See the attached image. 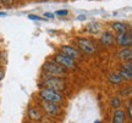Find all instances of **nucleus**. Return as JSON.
Instances as JSON below:
<instances>
[{
  "label": "nucleus",
  "instance_id": "1",
  "mask_svg": "<svg viewBox=\"0 0 132 123\" xmlns=\"http://www.w3.org/2000/svg\"><path fill=\"white\" fill-rule=\"evenodd\" d=\"M44 87H45V89L61 93L66 89V82L60 77H48L44 79Z\"/></svg>",
  "mask_w": 132,
  "mask_h": 123
},
{
  "label": "nucleus",
  "instance_id": "2",
  "mask_svg": "<svg viewBox=\"0 0 132 123\" xmlns=\"http://www.w3.org/2000/svg\"><path fill=\"white\" fill-rule=\"evenodd\" d=\"M39 96L43 101L45 102H53V104H60L62 101V95L57 91H54V90L50 89H42L39 91Z\"/></svg>",
  "mask_w": 132,
  "mask_h": 123
},
{
  "label": "nucleus",
  "instance_id": "3",
  "mask_svg": "<svg viewBox=\"0 0 132 123\" xmlns=\"http://www.w3.org/2000/svg\"><path fill=\"white\" fill-rule=\"evenodd\" d=\"M43 70L49 77H64L66 74V70H64L56 62H47L44 63Z\"/></svg>",
  "mask_w": 132,
  "mask_h": 123
},
{
  "label": "nucleus",
  "instance_id": "4",
  "mask_svg": "<svg viewBox=\"0 0 132 123\" xmlns=\"http://www.w3.org/2000/svg\"><path fill=\"white\" fill-rule=\"evenodd\" d=\"M54 60H55V62H56L57 65H60L64 70H70V71L76 70V61L71 60L70 57L65 56V55L61 54V52L56 54L55 57H54Z\"/></svg>",
  "mask_w": 132,
  "mask_h": 123
},
{
  "label": "nucleus",
  "instance_id": "5",
  "mask_svg": "<svg viewBox=\"0 0 132 123\" xmlns=\"http://www.w3.org/2000/svg\"><path fill=\"white\" fill-rule=\"evenodd\" d=\"M76 44H77L78 49H80V50H82V51L85 52V54H88V55H90V54H94V52H95L94 44L90 42L89 39L77 38V40H76Z\"/></svg>",
  "mask_w": 132,
  "mask_h": 123
},
{
  "label": "nucleus",
  "instance_id": "6",
  "mask_svg": "<svg viewBox=\"0 0 132 123\" xmlns=\"http://www.w3.org/2000/svg\"><path fill=\"white\" fill-rule=\"evenodd\" d=\"M61 54H64L65 56L70 57L71 60H78V59H82V55L78 49H75V48L70 46V45H62L61 46Z\"/></svg>",
  "mask_w": 132,
  "mask_h": 123
},
{
  "label": "nucleus",
  "instance_id": "7",
  "mask_svg": "<svg viewBox=\"0 0 132 123\" xmlns=\"http://www.w3.org/2000/svg\"><path fill=\"white\" fill-rule=\"evenodd\" d=\"M42 107L49 116H56V115H59V112H60V107H59V105L57 104H53V102H45V101H43Z\"/></svg>",
  "mask_w": 132,
  "mask_h": 123
},
{
  "label": "nucleus",
  "instance_id": "8",
  "mask_svg": "<svg viewBox=\"0 0 132 123\" xmlns=\"http://www.w3.org/2000/svg\"><path fill=\"white\" fill-rule=\"evenodd\" d=\"M119 74L122 77L123 81H125V79H126V81H131V78H132V65H131V61L123 63V66L121 67V70H120V73H119Z\"/></svg>",
  "mask_w": 132,
  "mask_h": 123
},
{
  "label": "nucleus",
  "instance_id": "9",
  "mask_svg": "<svg viewBox=\"0 0 132 123\" xmlns=\"http://www.w3.org/2000/svg\"><path fill=\"white\" fill-rule=\"evenodd\" d=\"M116 43L119 45H121L122 48H130L131 46V34L130 33H123V34H119L116 37Z\"/></svg>",
  "mask_w": 132,
  "mask_h": 123
},
{
  "label": "nucleus",
  "instance_id": "10",
  "mask_svg": "<svg viewBox=\"0 0 132 123\" xmlns=\"http://www.w3.org/2000/svg\"><path fill=\"white\" fill-rule=\"evenodd\" d=\"M118 56L120 60H122V61L125 62H130L132 59V50L131 48H123V49H121L120 51H119Z\"/></svg>",
  "mask_w": 132,
  "mask_h": 123
},
{
  "label": "nucleus",
  "instance_id": "11",
  "mask_svg": "<svg viewBox=\"0 0 132 123\" xmlns=\"http://www.w3.org/2000/svg\"><path fill=\"white\" fill-rule=\"evenodd\" d=\"M114 40H115V38L113 37V34L110 33V32H104L102 34V37H100V42L103 43L104 45H106V46L111 45L114 43Z\"/></svg>",
  "mask_w": 132,
  "mask_h": 123
},
{
  "label": "nucleus",
  "instance_id": "12",
  "mask_svg": "<svg viewBox=\"0 0 132 123\" xmlns=\"http://www.w3.org/2000/svg\"><path fill=\"white\" fill-rule=\"evenodd\" d=\"M125 112L122 110H115L113 115V123H125Z\"/></svg>",
  "mask_w": 132,
  "mask_h": 123
},
{
  "label": "nucleus",
  "instance_id": "13",
  "mask_svg": "<svg viewBox=\"0 0 132 123\" xmlns=\"http://www.w3.org/2000/svg\"><path fill=\"white\" fill-rule=\"evenodd\" d=\"M113 29L119 34H123L126 33V31H127V26L125 23H122V22H115V23H113Z\"/></svg>",
  "mask_w": 132,
  "mask_h": 123
},
{
  "label": "nucleus",
  "instance_id": "14",
  "mask_svg": "<svg viewBox=\"0 0 132 123\" xmlns=\"http://www.w3.org/2000/svg\"><path fill=\"white\" fill-rule=\"evenodd\" d=\"M28 117L31 119H33V121H38V119H40V112L38 111V109H36V107H29L28 110Z\"/></svg>",
  "mask_w": 132,
  "mask_h": 123
},
{
  "label": "nucleus",
  "instance_id": "15",
  "mask_svg": "<svg viewBox=\"0 0 132 123\" xmlns=\"http://www.w3.org/2000/svg\"><path fill=\"white\" fill-rule=\"evenodd\" d=\"M108 81L110 82L111 84H120L123 79H122V77L120 76L119 73H113V74H110V76H109Z\"/></svg>",
  "mask_w": 132,
  "mask_h": 123
},
{
  "label": "nucleus",
  "instance_id": "16",
  "mask_svg": "<svg viewBox=\"0 0 132 123\" xmlns=\"http://www.w3.org/2000/svg\"><path fill=\"white\" fill-rule=\"evenodd\" d=\"M87 29H88V32H90V33L97 34L99 32V29H100V26H99V23H97V22H90V23L87 26Z\"/></svg>",
  "mask_w": 132,
  "mask_h": 123
},
{
  "label": "nucleus",
  "instance_id": "17",
  "mask_svg": "<svg viewBox=\"0 0 132 123\" xmlns=\"http://www.w3.org/2000/svg\"><path fill=\"white\" fill-rule=\"evenodd\" d=\"M110 105H111V107H114L115 110H119V107L121 106V100H120V98H111V100H110Z\"/></svg>",
  "mask_w": 132,
  "mask_h": 123
},
{
  "label": "nucleus",
  "instance_id": "18",
  "mask_svg": "<svg viewBox=\"0 0 132 123\" xmlns=\"http://www.w3.org/2000/svg\"><path fill=\"white\" fill-rule=\"evenodd\" d=\"M55 15L56 16H66V15H69V10H57V11H55Z\"/></svg>",
  "mask_w": 132,
  "mask_h": 123
},
{
  "label": "nucleus",
  "instance_id": "19",
  "mask_svg": "<svg viewBox=\"0 0 132 123\" xmlns=\"http://www.w3.org/2000/svg\"><path fill=\"white\" fill-rule=\"evenodd\" d=\"M127 117H128V119H132V106H131V102L128 104V107H127Z\"/></svg>",
  "mask_w": 132,
  "mask_h": 123
},
{
  "label": "nucleus",
  "instance_id": "20",
  "mask_svg": "<svg viewBox=\"0 0 132 123\" xmlns=\"http://www.w3.org/2000/svg\"><path fill=\"white\" fill-rule=\"evenodd\" d=\"M28 18L33 20V21H40V20H43L42 17H39V16H37V15H28Z\"/></svg>",
  "mask_w": 132,
  "mask_h": 123
},
{
  "label": "nucleus",
  "instance_id": "21",
  "mask_svg": "<svg viewBox=\"0 0 132 123\" xmlns=\"http://www.w3.org/2000/svg\"><path fill=\"white\" fill-rule=\"evenodd\" d=\"M3 4L5 5V6H9V5H12V3H14V0H0Z\"/></svg>",
  "mask_w": 132,
  "mask_h": 123
},
{
  "label": "nucleus",
  "instance_id": "22",
  "mask_svg": "<svg viewBox=\"0 0 132 123\" xmlns=\"http://www.w3.org/2000/svg\"><path fill=\"white\" fill-rule=\"evenodd\" d=\"M44 17H47V18H53L54 15L50 14V12H45V14H44Z\"/></svg>",
  "mask_w": 132,
  "mask_h": 123
},
{
  "label": "nucleus",
  "instance_id": "23",
  "mask_svg": "<svg viewBox=\"0 0 132 123\" xmlns=\"http://www.w3.org/2000/svg\"><path fill=\"white\" fill-rule=\"evenodd\" d=\"M4 76H5V72L3 71V70H0V81L4 78Z\"/></svg>",
  "mask_w": 132,
  "mask_h": 123
},
{
  "label": "nucleus",
  "instance_id": "24",
  "mask_svg": "<svg viewBox=\"0 0 132 123\" xmlns=\"http://www.w3.org/2000/svg\"><path fill=\"white\" fill-rule=\"evenodd\" d=\"M77 20H80V21H83V20H86V16H78V17H77Z\"/></svg>",
  "mask_w": 132,
  "mask_h": 123
},
{
  "label": "nucleus",
  "instance_id": "25",
  "mask_svg": "<svg viewBox=\"0 0 132 123\" xmlns=\"http://www.w3.org/2000/svg\"><path fill=\"white\" fill-rule=\"evenodd\" d=\"M5 15H6L5 12H0V17H3V16H5Z\"/></svg>",
  "mask_w": 132,
  "mask_h": 123
}]
</instances>
